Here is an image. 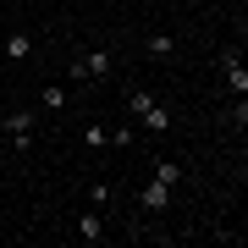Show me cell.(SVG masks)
<instances>
[{"label": "cell", "instance_id": "6da1fadb", "mask_svg": "<svg viewBox=\"0 0 248 248\" xmlns=\"http://www.w3.org/2000/svg\"><path fill=\"white\" fill-rule=\"evenodd\" d=\"M33 127H39L33 110H11V116H6V133H11V143H17V149H28V143H33Z\"/></svg>", "mask_w": 248, "mask_h": 248}, {"label": "cell", "instance_id": "7a4b0ae2", "mask_svg": "<svg viewBox=\"0 0 248 248\" xmlns=\"http://www.w3.org/2000/svg\"><path fill=\"white\" fill-rule=\"evenodd\" d=\"M138 127H143V133H149V138H160V133H171V110H166V105H160V99H155V105H149V110L138 116Z\"/></svg>", "mask_w": 248, "mask_h": 248}, {"label": "cell", "instance_id": "3957f363", "mask_svg": "<svg viewBox=\"0 0 248 248\" xmlns=\"http://www.w3.org/2000/svg\"><path fill=\"white\" fill-rule=\"evenodd\" d=\"M138 204H143V210H149V215H160V210H166V204H171V187L166 182H149V187H143V193H138Z\"/></svg>", "mask_w": 248, "mask_h": 248}, {"label": "cell", "instance_id": "277c9868", "mask_svg": "<svg viewBox=\"0 0 248 248\" xmlns=\"http://www.w3.org/2000/svg\"><path fill=\"white\" fill-rule=\"evenodd\" d=\"M78 237H83V243H99V237H105V221H99V210H94V204L78 215Z\"/></svg>", "mask_w": 248, "mask_h": 248}, {"label": "cell", "instance_id": "5b68a950", "mask_svg": "<svg viewBox=\"0 0 248 248\" xmlns=\"http://www.w3.org/2000/svg\"><path fill=\"white\" fill-rule=\"evenodd\" d=\"M226 83H232V94H248V72H243V61H237V50H226Z\"/></svg>", "mask_w": 248, "mask_h": 248}, {"label": "cell", "instance_id": "8992f818", "mask_svg": "<svg viewBox=\"0 0 248 248\" xmlns=\"http://www.w3.org/2000/svg\"><path fill=\"white\" fill-rule=\"evenodd\" d=\"M6 55H11V61H28V55H33V39H28V33H11L6 39Z\"/></svg>", "mask_w": 248, "mask_h": 248}, {"label": "cell", "instance_id": "52a82bcc", "mask_svg": "<svg viewBox=\"0 0 248 248\" xmlns=\"http://www.w3.org/2000/svg\"><path fill=\"white\" fill-rule=\"evenodd\" d=\"M171 50H177V39H171V33H149V55H155V61H166Z\"/></svg>", "mask_w": 248, "mask_h": 248}, {"label": "cell", "instance_id": "ba28073f", "mask_svg": "<svg viewBox=\"0 0 248 248\" xmlns=\"http://www.w3.org/2000/svg\"><path fill=\"white\" fill-rule=\"evenodd\" d=\"M39 105H45V110H66V89H61V83H50V89L39 94Z\"/></svg>", "mask_w": 248, "mask_h": 248}, {"label": "cell", "instance_id": "9c48e42d", "mask_svg": "<svg viewBox=\"0 0 248 248\" xmlns=\"http://www.w3.org/2000/svg\"><path fill=\"white\" fill-rule=\"evenodd\" d=\"M149 105H155V94H143V89H133V94H127V116H133V122H138Z\"/></svg>", "mask_w": 248, "mask_h": 248}, {"label": "cell", "instance_id": "30bf717a", "mask_svg": "<svg viewBox=\"0 0 248 248\" xmlns=\"http://www.w3.org/2000/svg\"><path fill=\"white\" fill-rule=\"evenodd\" d=\"M155 177L166 182V187H177V182H182V166H177V160H160V166H155Z\"/></svg>", "mask_w": 248, "mask_h": 248}, {"label": "cell", "instance_id": "8fae6325", "mask_svg": "<svg viewBox=\"0 0 248 248\" xmlns=\"http://www.w3.org/2000/svg\"><path fill=\"white\" fill-rule=\"evenodd\" d=\"M83 72L89 78H110V55H83Z\"/></svg>", "mask_w": 248, "mask_h": 248}, {"label": "cell", "instance_id": "7c38bea8", "mask_svg": "<svg viewBox=\"0 0 248 248\" xmlns=\"http://www.w3.org/2000/svg\"><path fill=\"white\" fill-rule=\"evenodd\" d=\"M83 143H89V149H105L110 138H105V127H99V122H89V127H83Z\"/></svg>", "mask_w": 248, "mask_h": 248}, {"label": "cell", "instance_id": "4fadbf2b", "mask_svg": "<svg viewBox=\"0 0 248 248\" xmlns=\"http://www.w3.org/2000/svg\"><path fill=\"white\" fill-rule=\"evenodd\" d=\"M0 171H6V149H0Z\"/></svg>", "mask_w": 248, "mask_h": 248}]
</instances>
